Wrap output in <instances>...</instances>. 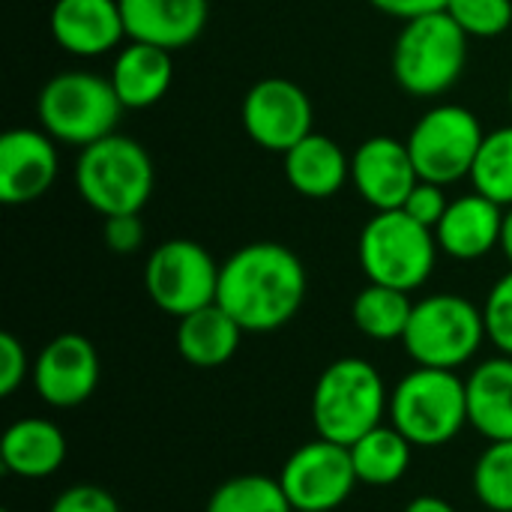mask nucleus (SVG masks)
<instances>
[{
	"mask_svg": "<svg viewBox=\"0 0 512 512\" xmlns=\"http://www.w3.org/2000/svg\"><path fill=\"white\" fill-rule=\"evenodd\" d=\"M303 300L306 267L282 243H246L219 264L216 303L243 333H273L285 327L300 312Z\"/></svg>",
	"mask_w": 512,
	"mask_h": 512,
	"instance_id": "obj_1",
	"label": "nucleus"
},
{
	"mask_svg": "<svg viewBox=\"0 0 512 512\" xmlns=\"http://www.w3.org/2000/svg\"><path fill=\"white\" fill-rule=\"evenodd\" d=\"M390 390L381 372L360 357L330 363L312 390V423L318 438L351 447L366 432L384 423Z\"/></svg>",
	"mask_w": 512,
	"mask_h": 512,
	"instance_id": "obj_2",
	"label": "nucleus"
},
{
	"mask_svg": "<svg viewBox=\"0 0 512 512\" xmlns=\"http://www.w3.org/2000/svg\"><path fill=\"white\" fill-rule=\"evenodd\" d=\"M153 159L129 135H105L96 144L81 147L75 162V186L87 207L108 216L141 213L153 195Z\"/></svg>",
	"mask_w": 512,
	"mask_h": 512,
	"instance_id": "obj_3",
	"label": "nucleus"
},
{
	"mask_svg": "<svg viewBox=\"0 0 512 512\" xmlns=\"http://www.w3.org/2000/svg\"><path fill=\"white\" fill-rule=\"evenodd\" d=\"M390 423L414 447H444L468 426V390L450 369L417 366L390 390Z\"/></svg>",
	"mask_w": 512,
	"mask_h": 512,
	"instance_id": "obj_4",
	"label": "nucleus"
},
{
	"mask_svg": "<svg viewBox=\"0 0 512 512\" xmlns=\"http://www.w3.org/2000/svg\"><path fill=\"white\" fill-rule=\"evenodd\" d=\"M468 33L447 15L429 12L405 21L393 45V75L411 96L447 93L465 72Z\"/></svg>",
	"mask_w": 512,
	"mask_h": 512,
	"instance_id": "obj_5",
	"label": "nucleus"
},
{
	"mask_svg": "<svg viewBox=\"0 0 512 512\" xmlns=\"http://www.w3.org/2000/svg\"><path fill=\"white\" fill-rule=\"evenodd\" d=\"M357 255L369 282L411 294L432 276L438 240L432 228L414 222L405 210H378L360 231Z\"/></svg>",
	"mask_w": 512,
	"mask_h": 512,
	"instance_id": "obj_6",
	"label": "nucleus"
},
{
	"mask_svg": "<svg viewBox=\"0 0 512 512\" xmlns=\"http://www.w3.org/2000/svg\"><path fill=\"white\" fill-rule=\"evenodd\" d=\"M120 99L108 78L93 72H60L45 81L36 99L39 126L60 144L87 147L111 135L120 120Z\"/></svg>",
	"mask_w": 512,
	"mask_h": 512,
	"instance_id": "obj_7",
	"label": "nucleus"
},
{
	"mask_svg": "<svg viewBox=\"0 0 512 512\" xmlns=\"http://www.w3.org/2000/svg\"><path fill=\"white\" fill-rule=\"evenodd\" d=\"M486 342L483 309L459 294H432L414 303L408 330L402 336L405 354L417 366L429 369H462L471 363Z\"/></svg>",
	"mask_w": 512,
	"mask_h": 512,
	"instance_id": "obj_8",
	"label": "nucleus"
},
{
	"mask_svg": "<svg viewBox=\"0 0 512 512\" xmlns=\"http://www.w3.org/2000/svg\"><path fill=\"white\" fill-rule=\"evenodd\" d=\"M483 138L486 132L474 111L465 105H435L414 123L405 144L420 180L450 186L471 177Z\"/></svg>",
	"mask_w": 512,
	"mask_h": 512,
	"instance_id": "obj_9",
	"label": "nucleus"
},
{
	"mask_svg": "<svg viewBox=\"0 0 512 512\" xmlns=\"http://www.w3.org/2000/svg\"><path fill=\"white\" fill-rule=\"evenodd\" d=\"M144 288L156 309L180 321L216 303L219 267L201 243L177 237L150 252L144 264Z\"/></svg>",
	"mask_w": 512,
	"mask_h": 512,
	"instance_id": "obj_10",
	"label": "nucleus"
},
{
	"mask_svg": "<svg viewBox=\"0 0 512 512\" xmlns=\"http://www.w3.org/2000/svg\"><path fill=\"white\" fill-rule=\"evenodd\" d=\"M279 483L294 510L336 512L351 498L360 480L354 474L348 447L315 438L285 459Z\"/></svg>",
	"mask_w": 512,
	"mask_h": 512,
	"instance_id": "obj_11",
	"label": "nucleus"
},
{
	"mask_svg": "<svg viewBox=\"0 0 512 512\" xmlns=\"http://www.w3.org/2000/svg\"><path fill=\"white\" fill-rule=\"evenodd\" d=\"M243 129L270 153H288L312 132V102L306 90L288 78H261L243 96Z\"/></svg>",
	"mask_w": 512,
	"mask_h": 512,
	"instance_id": "obj_12",
	"label": "nucleus"
},
{
	"mask_svg": "<svg viewBox=\"0 0 512 512\" xmlns=\"http://www.w3.org/2000/svg\"><path fill=\"white\" fill-rule=\"evenodd\" d=\"M102 363L93 342L81 333H60L33 360V390L48 408H78L99 387Z\"/></svg>",
	"mask_w": 512,
	"mask_h": 512,
	"instance_id": "obj_13",
	"label": "nucleus"
},
{
	"mask_svg": "<svg viewBox=\"0 0 512 512\" xmlns=\"http://www.w3.org/2000/svg\"><path fill=\"white\" fill-rule=\"evenodd\" d=\"M60 171L54 138L45 129H9L0 135V201L30 204L42 198Z\"/></svg>",
	"mask_w": 512,
	"mask_h": 512,
	"instance_id": "obj_14",
	"label": "nucleus"
},
{
	"mask_svg": "<svg viewBox=\"0 0 512 512\" xmlns=\"http://www.w3.org/2000/svg\"><path fill=\"white\" fill-rule=\"evenodd\" d=\"M351 183L375 210H402L411 189L420 183L408 144L390 135L366 138L351 156Z\"/></svg>",
	"mask_w": 512,
	"mask_h": 512,
	"instance_id": "obj_15",
	"label": "nucleus"
},
{
	"mask_svg": "<svg viewBox=\"0 0 512 512\" xmlns=\"http://www.w3.org/2000/svg\"><path fill=\"white\" fill-rule=\"evenodd\" d=\"M132 42L177 51L192 45L207 24V0H117Z\"/></svg>",
	"mask_w": 512,
	"mask_h": 512,
	"instance_id": "obj_16",
	"label": "nucleus"
},
{
	"mask_svg": "<svg viewBox=\"0 0 512 512\" xmlns=\"http://www.w3.org/2000/svg\"><path fill=\"white\" fill-rule=\"evenodd\" d=\"M54 42L75 57H99L126 36L117 0H57L48 18Z\"/></svg>",
	"mask_w": 512,
	"mask_h": 512,
	"instance_id": "obj_17",
	"label": "nucleus"
},
{
	"mask_svg": "<svg viewBox=\"0 0 512 512\" xmlns=\"http://www.w3.org/2000/svg\"><path fill=\"white\" fill-rule=\"evenodd\" d=\"M504 210L480 192L462 195L450 201L444 219L435 228L438 249L456 261L486 258L495 246H501Z\"/></svg>",
	"mask_w": 512,
	"mask_h": 512,
	"instance_id": "obj_18",
	"label": "nucleus"
},
{
	"mask_svg": "<svg viewBox=\"0 0 512 512\" xmlns=\"http://www.w3.org/2000/svg\"><path fill=\"white\" fill-rule=\"evenodd\" d=\"M3 471L21 480L54 477L66 462V435L42 417L15 420L0 441Z\"/></svg>",
	"mask_w": 512,
	"mask_h": 512,
	"instance_id": "obj_19",
	"label": "nucleus"
},
{
	"mask_svg": "<svg viewBox=\"0 0 512 512\" xmlns=\"http://www.w3.org/2000/svg\"><path fill=\"white\" fill-rule=\"evenodd\" d=\"M468 426L489 444L512 441V357L483 360L468 378Z\"/></svg>",
	"mask_w": 512,
	"mask_h": 512,
	"instance_id": "obj_20",
	"label": "nucleus"
},
{
	"mask_svg": "<svg viewBox=\"0 0 512 512\" xmlns=\"http://www.w3.org/2000/svg\"><path fill=\"white\" fill-rule=\"evenodd\" d=\"M285 177L303 198L324 201L339 195L351 180V159L333 138L309 132L285 153Z\"/></svg>",
	"mask_w": 512,
	"mask_h": 512,
	"instance_id": "obj_21",
	"label": "nucleus"
},
{
	"mask_svg": "<svg viewBox=\"0 0 512 512\" xmlns=\"http://www.w3.org/2000/svg\"><path fill=\"white\" fill-rule=\"evenodd\" d=\"M108 81L123 108H150L168 93L174 81L171 51L147 42H129L114 57Z\"/></svg>",
	"mask_w": 512,
	"mask_h": 512,
	"instance_id": "obj_22",
	"label": "nucleus"
},
{
	"mask_svg": "<svg viewBox=\"0 0 512 512\" xmlns=\"http://www.w3.org/2000/svg\"><path fill=\"white\" fill-rule=\"evenodd\" d=\"M243 339V327L219 306L210 303L177 324V351L195 369H216L225 366Z\"/></svg>",
	"mask_w": 512,
	"mask_h": 512,
	"instance_id": "obj_23",
	"label": "nucleus"
},
{
	"mask_svg": "<svg viewBox=\"0 0 512 512\" xmlns=\"http://www.w3.org/2000/svg\"><path fill=\"white\" fill-rule=\"evenodd\" d=\"M348 450H351L357 480L363 486H372V489L396 486L408 474L411 456H414V444L393 423L375 426L360 441H354Z\"/></svg>",
	"mask_w": 512,
	"mask_h": 512,
	"instance_id": "obj_24",
	"label": "nucleus"
},
{
	"mask_svg": "<svg viewBox=\"0 0 512 512\" xmlns=\"http://www.w3.org/2000/svg\"><path fill=\"white\" fill-rule=\"evenodd\" d=\"M414 303L408 291L387 288L369 282L351 303V321L354 327L369 336L372 342H396L405 336L408 321H411Z\"/></svg>",
	"mask_w": 512,
	"mask_h": 512,
	"instance_id": "obj_25",
	"label": "nucleus"
},
{
	"mask_svg": "<svg viewBox=\"0 0 512 512\" xmlns=\"http://www.w3.org/2000/svg\"><path fill=\"white\" fill-rule=\"evenodd\" d=\"M204 512H294L279 477L240 474L213 489Z\"/></svg>",
	"mask_w": 512,
	"mask_h": 512,
	"instance_id": "obj_26",
	"label": "nucleus"
},
{
	"mask_svg": "<svg viewBox=\"0 0 512 512\" xmlns=\"http://www.w3.org/2000/svg\"><path fill=\"white\" fill-rule=\"evenodd\" d=\"M471 183L474 192L489 201L512 207V126L495 129L483 138L471 168Z\"/></svg>",
	"mask_w": 512,
	"mask_h": 512,
	"instance_id": "obj_27",
	"label": "nucleus"
},
{
	"mask_svg": "<svg viewBox=\"0 0 512 512\" xmlns=\"http://www.w3.org/2000/svg\"><path fill=\"white\" fill-rule=\"evenodd\" d=\"M471 489L492 512H512V441H492L474 462Z\"/></svg>",
	"mask_w": 512,
	"mask_h": 512,
	"instance_id": "obj_28",
	"label": "nucleus"
},
{
	"mask_svg": "<svg viewBox=\"0 0 512 512\" xmlns=\"http://www.w3.org/2000/svg\"><path fill=\"white\" fill-rule=\"evenodd\" d=\"M444 12L477 39L501 36L512 24V0H450Z\"/></svg>",
	"mask_w": 512,
	"mask_h": 512,
	"instance_id": "obj_29",
	"label": "nucleus"
},
{
	"mask_svg": "<svg viewBox=\"0 0 512 512\" xmlns=\"http://www.w3.org/2000/svg\"><path fill=\"white\" fill-rule=\"evenodd\" d=\"M483 321H486V339L501 354L512 357V270L492 285L483 303Z\"/></svg>",
	"mask_w": 512,
	"mask_h": 512,
	"instance_id": "obj_30",
	"label": "nucleus"
},
{
	"mask_svg": "<svg viewBox=\"0 0 512 512\" xmlns=\"http://www.w3.org/2000/svg\"><path fill=\"white\" fill-rule=\"evenodd\" d=\"M447 207H450V201H447V195H444V186L429 183V180H420V183L411 189V195L405 198V204H402V210H405L414 222H420V225H426V228H432V231H435L438 222L444 219Z\"/></svg>",
	"mask_w": 512,
	"mask_h": 512,
	"instance_id": "obj_31",
	"label": "nucleus"
},
{
	"mask_svg": "<svg viewBox=\"0 0 512 512\" xmlns=\"http://www.w3.org/2000/svg\"><path fill=\"white\" fill-rule=\"evenodd\" d=\"M48 512H123L117 498L102 489V486H90V483H81V486H69L66 492H60L51 504Z\"/></svg>",
	"mask_w": 512,
	"mask_h": 512,
	"instance_id": "obj_32",
	"label": "nucleus"
},
{
	"mask_svg": "<svg viewBox=\"0 0 512 512\" xmlns=\"http://www.w3.org/2000/svg\"><path fill=\"white\" fill-rule=\"evenodd\" d=\"M30 375L33 366L27 360L24 345L12 333H0V396H12Z\"/></svg>",
	"mask_w": 512,
	"mask_h": 512,
	"instance_id": "obj_33",
	"label": "nucleus"
},
{
	"mask_svg": "<svg viewBox=\"0 0 512 512\" xmlns=\"http://www.w3.org/2000/svg\"><path fill=\"white\" fill-rule=\"evenodd\" d=\"M144 243V222L138 213L108 216L105 219V246L117 255H132Z\"/></svg>",
	"mask_w": 512,
	"mask_h": 512,
	"instance_id": "obj_34",
	"label": "nucleus"
},
{
	"mask_svg": "<svg viewBox=\"0 0 512 512\" xmlns=\"http://www.w3.org/2000/svg\"><path fill=\"white\" fill-rule=\"evenodd\" d=\"M369 3H372L375 9H381L384 15L411 21V18L429 15V12H444L450 0H369Z\"/></svg>",
	"mask_w": 512,
	"mask_h": 512,
	"instance_id": "obj_35",
	"label": "nucleus"
},
{
	"mask_svg": "<svg viewBox=\"0 0 512 512\" xmlns=\"http://www.w3.org/2000/svg\"><path fill=\"white\" fill-rule=\"evenodd\" d=\"M402 512H459L450 501H444V498H438V495H420V498H414L408 507Z\"/></svg>",
	"mask_w": 512,
	"mask_h": 512,
	"instance_id": "obj_36",
	"label": "nucleus"
},
{
	"mask_svg": "<svg viewBox=\"0 0 512 512\" xmlns=\"http://www.w3.org/2000/svg\"><path fill=\"white\" fill-rule=\"evenodd\" d=\"M501 249L507 255V261L512 264V207H507L504 213V231H501Z\"/></svg>",
	"mask_w": 512,
	"mask_h": 512,
	"instance_id": "obj_37",
	"label": "nucleus"
},
{
	"mask_svg": "<svg viewBox=\"0 0 512 512\" xmlns=\"http://www.w3.org/2000/svg\"><path fill=\"white\" fill-rule=\"evenodd\" d=\"M510 111H512V84H510Z\"/></svg>",
	"mask_w": 512,
	"mask_h": 512,
	"instance_id": "obj_38",
	"label": "nucleus"
},
{
	"mask_svg": "<svg viewBox=\"0 0 512 512\" xmlns=\"http://www.w3.org/2000/svg\"><path fill=\"white\" fill-rule=\"evenodd\" d=\"M294 512H315V510H294Z\"/></svg>",
	"mask_w": 512,
	"mask_h": 512,
	"instance_id": "obj_39",
	"label": "nucleus"
},
{
	"mask_svg": "<svg viewBox=\"0 0 512 512\" xmlns=\"http://www.w3.org/2000/svg\"><path fill=\"white\" fill-rule=\"evenodd\" d=\"M3 512H9V510H3Z\"/></svg>",
	"mask_w": 512,
	"mask_h": 512,
	"instance_id": "obj_40",
	"label": "nucleus"
}]
</instances>
